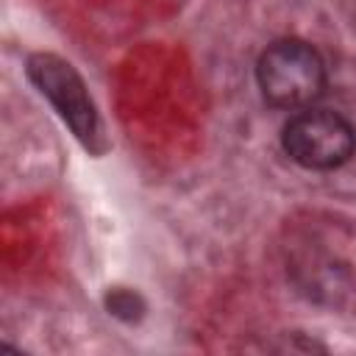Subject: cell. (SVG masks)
I'll return each instance as SVG.
<instances>
[{"label": "cell", "mask_w": 356, "mask_h": 356, "mask_svg": "<svg viewBox=\"0 0 356 356\" xmlns=\"http://www.w3.org/2000/svg\"><path fill=\"white\" fill-rule=\"evenodd\" d=\"M256 81L267 103L278 108H306L325 89V64L303 39H278L256 61Z\"/></svg>", "instance_id": "cell-1"}, {"label": "cell", "mask_w": 356, "mask_h": 356, "mask_svg": "<svg viewBox=\"0 0 356 356\" xmlns=\"http://www.w3.org/2000/svg\"><path fill=\"white\" fill-rule=\"evenodd\" d=\"M284 153L306 170H337L356 153V128L337 111H298L281 134Z\"/></svg>", "instance_id": "cell-2"}, {"label": "cell", "mask_w": 356, "mask_h": 356, "mask_svg": "<svg viewBox=\"0 0 356 356\" xmlns=\"http://www.w3.org/2000/svg\"><path fill=\"white\" fill-rule=\"evenodd\" d=\"M28 78L56 106V111L75 131L78 139L89 142L97 136V111L72 64L50 53H36L28 58Z\"/></svg>", "instance_id": "cell-3"}]
</instances>
